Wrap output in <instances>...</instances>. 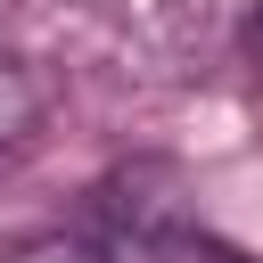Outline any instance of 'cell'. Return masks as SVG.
Here are the masks:
<instances>
[{"label":"cell","instance_id":"6da1fadb","mask_svg":"<svg viewBox=\"0 0 263 263\" xmlns=\"http://www.w3.org/2000/svg\"><path fill=\"white\" fill-rule=\"evenodd\" d=\"M41 107H49V99H41V82H33L16 58H0V148H8V140H25V132L41 123Z\"/></svg>","mask_w":263,"mask_h":263}]
</instances>
